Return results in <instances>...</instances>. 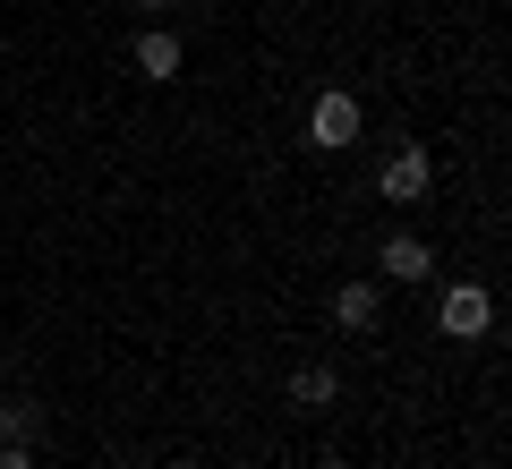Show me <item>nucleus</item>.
Here are the masks:
<instances>
[{"label":"nucleus","mask_w":512,"mask_h":469,"mask_svg":"<svg viewBox=\"0 0 512 469\" xmlns=\"http://www.w3.org/2000/svg\"><path fill=\"white\" fill-rule=\"evenodd\" d=\"M0 469H35V452H26V444H0Z\"/></svg>","instance_id":"obj_9"},{"label":"nucleus","mask_w":512,"mask_h":469,"mask_svg":"<svg viewBox=\"0 0 512 469\" xmlns=\"http://www.w3.org/2000/svg\"><path fill=\"white\" fill-rule=\"evenodd\" d=\"M0 444H35V410L26 401H0Z\"/></svg>","instance_id":"obj_8"},{"label":"nucleus","mask_w":512,"mask_h":469,"mask_svg":"<svg viewBox=\"0 0 512 469\" xmlns=\"http://www.w3.org/2000/svg\"><path fill=\"white\" fill-rule=\"evenodd\" d=\"M436 325L453 333V342H478V333L495 325V299L478 282H453V290H444V307H436Z\"/></svg>","instance_id":"obj_2"},{"label":"nucleus","mask_w":512,"mask_h":469,"mask_svg":"<svg viewBox=\"0 0 512 469\" xmlns=\"http://www.w3.org/2000/svg\"><path fill=\"white\" fill-rule=\"evenodd\" d=\"M137 9H146V18H171V9H180V0H137Z\"/></svg>","instance_id":"obj_10"},{"label":"nucleus","mask_w":512,"mask_h":469,"mask_svg":"<svg viewBox=\"0 0 512 469\" xmlns=\"http://www.w3.org/2000/svg\"><path fill=\"white\" fill-rule=\"evenodd\" d=\"M308 137L325 145V154H342V145H359V103H350L342 86H325V94L308 103Z\"/></svg>","instance_id":"obj_1"},{"label":"nucleus","mask_w":512,"mask_h":469,"mask_svg":"<svg viewBox=\"0 0 512 469\" xmlns=\"http://www.w3.org/2000/svg\"><path fill=\"white\" fill-rule=\"evenodd\" d=\"M316 469H350V461H316Z\"/></svg>","instance_id":"obj_11"},{"label":"nucleus","mask_w":512,"mask_h":469,"mask_svg":"<svg viewBox=\"0 0 512 469\" xmlns=\"http://www.w3.org/2000/svg\"><path fill=\"white\" fill-rule=\"evenodd\" d=\"M376 316H384V290L376 282H342V290H333V325H342V333H376Z\"/></svg>","instance_id":"obj_5"},{"label":"nucleus","mask_w":512,"mask_h":469,"mask_svg":"<svg viewBox=\"0 0 512 469\" xmlns=\"http://www.w3.org/2000/svg\"><path fill=\"white\" fill-rule=\"evenodd\" d=\"M128 60H137V77H146V86H171V77L188 69V43L171 35V26H154V35H137V52H128Z\"/></svg>","instance_id":"obj_3"},{"label":"nucleus","mask_w":512,"mask_h":469,"mask_svg":"<svg viewBox=\"0 0 512 469\" xmlns=\"http://www.w3.org/2000/svg\"><path fill=\"white\" fill-rule=\"evenodd\" d=\"M333 393H342L333 367H299V376H291V401H308V410H333Z\"/></svg>","instance_id":"obj_7"},{"label":"nucleus","mask_w":512,"mask_h":469,"mask_svg":"<svg viewBox=\"0 0 512 469\" xmlns=\"http://www.w3.org/2000/svg\"><path fill=\"white\" fill-rule=\"evenodd\" d=\"M120 469H137V461H120Z\"/></svg>","instance_id":"obj_12"},{"label":"nucleus","mask_w":512,"mask_h":469,"mask_svg":"<svg viewBox=\"0 0 512 469\" xmlns=\"http://www.w3.org/2000/svg\"><path fill=\"white\" fill-rule=\"evenodd\" d=\"M427 180H436V163H427L419 145H402V154H384V171H376V188L393 205H410V197H427Z\"/></svg>","instance_id":"obj_4"},{"label":"nucleus","mask_w":512,"mask_h":469,"mask_svg":"<svg viewBox=\"0 0 512 469\" xmlns=\"http://www.w3.org/2000/svg\"><path fill=\"white\" fill-rule=\"evenodd\" d=\"M427 265H436V256H427V239H410V231L384 239V273H393V282H427Z\"/></svg>","instance_id":"obj_6"}]
</instances>
